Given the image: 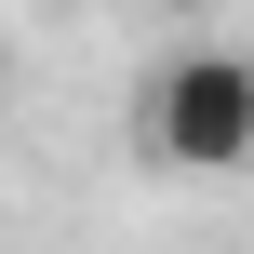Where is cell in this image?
Here are the masks:
<instances>
[{
	"instance_id": "obj_1",
	"label": "cell",
	"mask_w": 254,
	"mask_h": 254,
	"mask_svg": "<svg viewBox=\"0 0 254 254\" xmlns=\"http://www.w3.org/2000/svg\"><path fill=\"white\" fill-rule=\"evenodd\" d=\"M134 147L161 174H241L254 161V54H228V40L161 54L147 94H134Z\"/></svg>"
}]
</instances>
